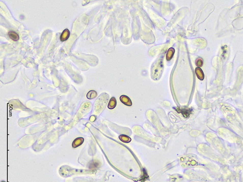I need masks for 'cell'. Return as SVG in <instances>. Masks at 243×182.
<instances>
[{
  "label": "cell",
  "instance_id": "obj_1",
  "mask_svg": "<svg viewBox=\"0 0 243 182\" xmlns=\"http://www.w3.org/2000/svg\"><path fill=\"white\" fill-rule=\"evenodd\" d=\"M164 70L163 56L159 57L154 63L151 68V77L154 80H158L160 78Z\"/></svg>",
  "mask_w": 243,
  "mask_h": 182
},
{
  "label": "cell",
  "instance_id": "obj_2",
  "mask_svg": "<svg viewBox=\"0 0 243 182\" xmlns=\"http://www.w3.org/2000/svg\"><path fill=\"white\" fill-rule=\"evenodd\" d=\"M176 110L179 113H181L183 116L184 118H189L191 114L192 113L193 110L191 108H181V107H177L175 108Z\"/></svg>",
  "mask_w": 243,
  "mask_h": 182
},
{
  "label": "cell",
  "instance_id": "obj_3",
  "mask_svg": "<svg viewBox=\"0 0 243 182\" xmlns=\"http://www.w3.org/2000/svg\"><path fill=\"white\" fill-rule=\"evenodd\" d=\"M120 100L121 102L126 105L128 106V107H130L132 105V102L130 99L127 96L122 95L120 98Z\"/></svg>",
  "mask_w": 243,
  "mask_h": 182
},
{
  "label": "cell",
  "instance_id": "obj_4",
  "mask_svg": "<svg viewBox=\"0 0 243 182\" xmlns=\"http://www.w3.org/2000/svg\"><path fill=\"white\" fill-rule=\"evenodd\" d=\"M84 139L83 138H77L74 139L72 143V147L74 148H76L83 144Z\"/></svg>",
  "mask_w": 243,
  "mask_h": 182
},
{
  "label": "cell",
  "instance_id": "obj_5",
  "mask_svg": "<svg viewBox=\"0 0 243 182\" xmlns=\"http://www.w3.org/2000/svg\"><path fill=\"white\" fill-rule=\"evenodd\" d=\"M69 36H70V31L68 29H66L64 30L63 32L61 33L60 37V39L62 42H63L67 40L68 39Z\"/></svg>",
  "mask_w": 243,
  "mask_h": 182
},
{
  "label": "cell",
  "instance_id": "obj_6",
  "mask_svg": "<svg viewBox=\"0 0 243 182\" xmlns=\"http://www.w3.org/2000/svg\"><path fill=\"white\" fill-rule=\"evenodd\" d=\"M195 72L197 78L200 80H203L204 78V74L203 71L200 68H196L195 70Z\"/></svg>",
  "mask_w": 243,
  "mask_h": 182
},
{
  "label": "cell",
  "instance_id": "obj_7",
  "mask_svg": "<svg viewBox=\"0 0 243 182\" xmlns=\"http://www.w3.org/2000/svg\"><path fill=\"white\" fill-rule=\"evenodd\" d=\"M116 104L117 101L115 98V97H112L111 99V100H110V102H109L107 107L110 109H113L116 107Z\"/></svg>",
  "mask_w": 243,
  "mask_h": 182
},
{
  "label": "cell",
  "instance_id": "obj_8",
  "mask_svg": "<svg viewBox=\"0 0 243 182\" xmlns=\"http://www.w3.org/2000/svg\"><path fill=\"white\" fill-rule=\"evenodd\" d=\"M174 52H175V50L173 48H171L168 50V52L167 53L166 56V59L167 61H170L173 58L174 55Z\"/></svg>",
  "mask_w": 243,
  "mask_h": 182
},
{
  "label": "cell",
  "instance_id": "obj_9",
  "mask_svg": "<svg viewBox=\"0 0 243 182\" xmlns=\"http://www.w3.org/2000/svg\"><path fill=\"white\" fill-rule=\"evenodd\" d=\"M8 36L9 38L11 39L14 41H17L19 40V36L18 34L17 33L13 31H11L10 32H8Z\"/></svg>",
  "mask_w": 243,
  "mask_h": 182
},
{
  "label": "cell",
  "instance_id": "obj_10",
  "mask_svg": "<svg viewBox=\"0 0 243 182\" xmlns=\"http://www.w3.org/2000/svg\"><path fill=\"white\" fill-rule=\"evenodd\" d=\"M119 138L120 140L124 143H129L131 141V138L125 134H122L119 136Z\"/></svg>",
  "mask_w": 243,
  "mask_h": 182
},
{
  "label": "cell",
  "instance_id": "obj_11",
  "mask_svg": "<svg viewBox=\"0 0 243 182\" xmlns=\"http://www.w3.org/2000/svg\"><path fill=\"white\" fill-rule=\"evenodd\" d=\"M97 92L95 91V90H90V91H89L87 94V98L88 99H94V98H95L97 96Z\"/></svg>",
  "mask_w": 243,
  "mask_h": 182
},
{
  "label": "cell",
  "instance_id": "obj_12",
  "mask_svg": "<svg viewBox=\"0 0 243 182\" xmlns=\"http://www.w3.org/2000/svg\"><path fill=\"white\" fill-rule=\"evenodd\" d=\"M196 64L197 67H201L203 65V61L201 58H198L196 60Z\"/></svg>",
  "mask_w": 243,
  "mask_h": 182
},
{
  "label": "cell",
  "instance_id": "obj_13",
  "mask_svg": "<svg viewBox=\"0 0 243 182\" xmlns=\"http://www.w3.org/2000/svg\"><path fill=\"white\" fill-rule=\"evenodd\" d=\"M95 118L94 116H92V117H91L90 118V120L91 122H94V121L95 120Z\"/></svg>",
  "mask_w": 243,
  "mask_h": 182
},
{
  "label": "cell",
  "instance_id": "obj_14",
  "mask_svg": "<svg viewBox=\"0 0 243 182\" xmlns=\"http://www.w3.org/2000/svg\"><path fill=\"white\" fill-rule=\"evenodd\" d=\"M2 182H5V181H2Z\"/></svg>",
  "mask_w": 243,
  "mask_h": 182
}]
</instances>
